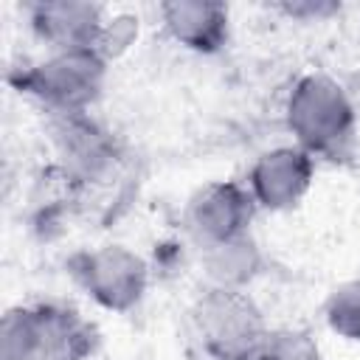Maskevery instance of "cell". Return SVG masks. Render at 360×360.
Wrapping results in <instances>:
<instances>
[{"label": "cell", "mask_w": 360, "mask_h": 360, "mask_svg": "<svg viewBox=\"0 0 360 360\" xmlns=\"http://www.w3.org/2000/svg\"><path fill=\"white\" fill-rule=\"evenodd\" d=\"M68 264L76 284L110 312H129L146 295L149 264L127 245H101L96 250H82Z\"/></svg>", "instance_id": "4"}, {"label": "cell", "mask_w": 360, "mask_h": 360, "mask_svg": "<svg viewBox=\"0 0 360 360\" xmlns=\"http://www.w3.org/2000/svg\"><path fill=\"white\" fill-rule=\"evenodd\" d=\"M326 326L352 343H360V278L338 284L323 304Z\"/></svg>", "instance_id": "13"}, {"label": "cell", "mask_w": 360, "mask_h": 360, "mask_svg": "<svg viewBox=\"0 0 360 360\" xmlns=\"http://www.w3.org/2000/svg\"><path fill=\"white\" fill-rule=\"evenodd\" d=\"M338 6H312V3H307V6H284V11L287 14H292V17H301V14H315V17H321V14H329V11H335Z\"/></svg>", "instance_id": "16"}, {"label": "cell", "mask_w": 360, "mask_h": 360, "mask_svg": "<svg viewBox=\"0 0 360 360\" xmlns=\"http://www.w3.org/2000/svg\"><path fill=\"white\" fill-rule=\"evenodd\" d=\"M256 208L259 205L245 183L211 180L188 197L183 219H186V231L202 250L211 245L248 236Z\"/></svg>", "instance_id": "5"}, {"label": "cell", "mask_w": 360, "mask_h": 360, "mask_svg": "<svg viewBox=\"0 0 360 360\" xmlns=\"http://www.w3.org/2000/svg\"><path fill=\"white\" fill-rule=\"evenodd\" d=\"M42 321V360H87L96 349V329L65 304H37Z\"/></svg>", "instance_id": "10"}, {"label": "cell", "mask_w": 360, "mask_h": 360, "mask_svg": "<svg viewBox=\"0 0 360 360\" xmlns=\"http://www.w3.org/2000/svg\"><path fill=\"white\" fill-rule=\"evenodd\" d=\"M315 180V158L301 146H276L262 152L248 172V191L264 211L295 208Z\"/></svg>", "instance_id": "7"}, {"label": "cell", "mask_w": 360, "mask_h": 360, "mask_svg": "<svg viewBox=\"0 0 360 360\" xmlns=\"http://www.w3.org/2000/svg\"><path fill=\"white\" fill-rule=\"evenodd\" d=\"M160 20L166 34L194 53L222 51L231 34L228 6L214 0H169L160 6Z\"/></svg>", "instance_id": "9"}, {"label": "cell", "mask_w": 360, "mask_h": 360, "mask_svg": "<svg viewBox=\"0 0 360 360\" xmlns=\"http://www.w3.org/2000/svg\"><path fill=\"white\" fill-rule=\"evenodd\" d=\"M51 132H53L59 166L65 177L73 183L101 180L118 160L115 138L87 112L51 115Z\"/></svg>", "instance_id": "6"}, {"label": "cell", "mask_w": 360, "mask_h": 360, "mask_svg": "<svg viewBox=\"0 0 360 360\" xmlns=\"http://www.w3.org/2000/svg\"><path fill=\"white\" fill-rule=\"evenodd\" d=\"M194 332L211 360H256L270 326L245 290L205 287L191 309Z\"/></svg>", "instance_id": "3"}, {"label": "cell", "mask_w": 360, "mask_h": 360, "mask_svg": "<svg viewBox=\"0 0 360 360\" xmlns=\"http://www.w3.org/2000/svg\"><path fill=\"white\" fill-rule=\"evenodd\" d=\"M31 31L53 51H96L104 34V14L96 3L76 0H48L31 3L28 8Z\"/></svg>", "instance_id": "8"}, {"label": "cell", "mask_w": 360, "mask_h": 360, "mask_svg": "<svg viewBox=\"0 0 360 360\" xmlns=\"http://www.w3.org/2000/svg\"><path fill=\"white\" fill-rule=\"evenodd\" d=\"M0 360H42V321L37 304L6 309L0 321Z\"/></svg>", "instance_id": "12"}, {"label": "cell", "mask_w": 360, "mask_h": 360, "mask_svg": "<svg viewBox=\"0 0 360 360\" xmlns=\"http://www.w3.org/2000/svg\"><path fill=\"white\" fill-rule=\"evenodd\" d=\"M256 360H321V352L304 329H270Z\"/></svg>", "instance_id": "14"}, {"label": "cell", "mask_w": 360, "mask_h": 360, "mask_svg": "<svg viewBox=\"0 0 360 360\" xmlns=\"http://www.w3.org/2000/svg\"><path fill=\"white\" fill-rule=\"evenodd\" d=\"M104 82L107 59L98 51H53L42 62L8 70V84L39 101L51 115L87 112L101 98Z\"/></svg>", "instance_id": "1"}, {"label": "cell", "mask_w": 360, "mask_h": 360, "mask_svg": "<svg viewBox=\"0 0 360 360\" xmlns=\"http://www.w3.org/2000/svg\"><path fill=\"white\" fill-rule=\"evenodd\" d=\"M284 121L295 138V146L312 158H335L352 141L357 115L352 98L335 79L323 73H307L287 96Z\"/></svg>", "instance_id": "2"}, {"label": "cell", "mask_w": 360, "mask_h": 360, "mask_svg": "<svg viewBox=\"0 0 360 360\" xmlns=\"http://www.w3.org/2000/svg\"><path fill=\"white\" fill-rule=\"evenodd\" d=\"M135 34H138V20H135V17H115V20H107L104 34H101L96 51L110 62L112 56H118L121 51H127V45L135 39Z\"/></svg>", "instance_id": "15"}, {"label": "cell", "mask_w": 360, "mask_h": 360, "mask_svg": "<svg viewBox=\"0 0 360 360\" xmlns=\"http://www.w3.org/2000/svg\"><path fill=\"white\" fill-rule=\"evenodd\" d=\"M200 256H202V270L211 287L245 290L262 273V250L256 248L250 233L222 245L202 248Z\"/></svg>", "instance_id": "11"}]
</instances>
